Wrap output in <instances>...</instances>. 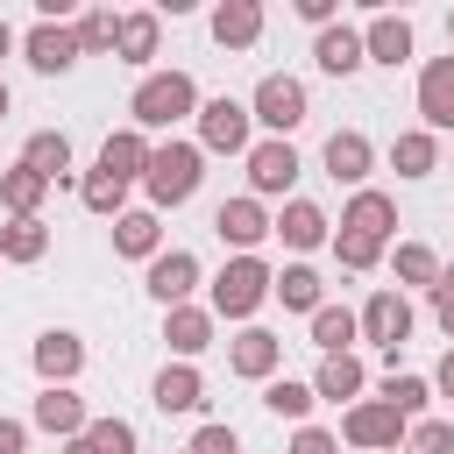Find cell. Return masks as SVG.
I'll return each instance as SVG.
<instances>
[{"instance_id":"obj_3","label":"cell","mask_w":454,"mask_h":454,"mask_svg":"<svg viewBox=\"0 0 454 454\" xmlns=\"http://www.w3.org/2000/svg\"><path fill=\"white\" fill-rule=\"evenodd\" d=\"M270 284H277V270L262 262V255H227V270L213 277V319H248L262 298H270Z\"/></svg>"},{"instance_id":"obj_8","label":"cell","mask_w":454,"mask_h":454,"mask_svg":"<svg viewBox=\"0 0 454 454\" xmlns=\"http://www.w3.org/2000/svg\"><path fill=\"white\" fill-rule=\"evenodd\" d=\"M340 440H348V447H362V454H383V447H404V419H397L383 397H362V404H348Z\"/></svg>"},{"instance_id":"obj_5","label":"cell","mask_w":454,"mask_h":454,"mask_svg":"<svg viewBox=\"0 0 454 454\" xmlns=\"http://www.w3.org/2000/svg\"><path fill=\"white\" fill-rule=\"evenodd\" d=\"M199 149H206V156H248V149H255V114H248L241 99H227V92L206 99V106H199Z\"/></svg>"},{"instance_id":"obj_21","label":"cell","mask_w":454,"mask_h":454,"mask_svg":"<svg viewBox=\"0 0 454 454\" xmlns=\"http://www.w3.org/2000/svg\"><path fill=\"white\" fill-rule=\"evenodd\" d=\"M21 163L57 192V184H71V135L64 128H35L28 142H21Z\"/></svg>"},{"instance_id":"obj_23","label":"cell","mask_w":454,"mask_h":454,"mask_svg":"<svg viewBox=\"0 0 454 454\" xmlns=\"http://www.w3.org/2000/svg\"><path fill=\"white\" fill-rule=\"evenodd\" d=\"M326 234H333V220H326V213H319L312 199H284V213H277V241H284V248L312 255V248H319Z\"/></svg>"},{"instance_id":"obj_30","label":"cell","mask_w":454,"mask_h":454,"mask_svg":"<svg viewBox=\"0 0 454 454\" xmlns=\"http://www.w3.org/2000/svg\"><path fill=\"white\" fill-rule=\"evenodd\" d=\"M43 199H50V184H43L28 163H7V170H0V206H7L14 220H43Z\"/></svg>"},{"instance_id":"obj_26","label":"cell","mask_w":454,"mask_h":454,"mask_svg":"<svg viewBox=\"0 0 454 454\" xmlns=\"http://www.w3.org/2000/svg\"><path fill=\"white\" fill-rule=\"evenodd\" d=\"M213 43L220 50H255L262 43V7L255 0H220L213 7Z\"/></svg>"},{"instance_id":"obj_2","label":"cell","mask_w":454,"mask_h":454,"mask_svg":"<svg viewBox=\"0 0 454 454\" xmlns=\"http://www.w3.org/2000/svg\"><path fill=\"white\" fill-rule=\"evenodd\" d=\"M199 177H206V149L199 142H156V156H149V177H142V192H149V213H163V206H184L192 192H199Z\"/></svg>"},{"instance_id":"obj_27","label":"cell","mask_w":454,"mask_h":454,"mask_svg":"<svg viewBox=\"0 0 454 454\" xmlns=\"http://www.w3.org/2000/svg\"><path fill=\"white\" fill-rule=\"evenodd\" d=\"M156 43H163V14H121V64L128 71H142L149 78V64H156Z\"/></svg>"},{"instance_id":"obj_35","label":"cell","mask_w":454,"mask_h":454,"mask_svg":"<svg viewBox=\"0 0 454 454\" xmlns=\"http://www.w3.org/2000/svg\"><path fill=\"white\" fill-rule=\"evenodd\" d=\"M43 255H50V227H43V220H7V227H0V262H21V270H28V262H43Z\"/></svg>"},{"instance_id":"obj_47","label":"cell","mask_w":454,"mask_h":454,"mask_svg":"<svg viewBox=\"0 0 454 454\" xmlns=\"http://www.w3.org/2000/svg\"><path fill=\"white\" fill-rule=\"evenodd\" d=\"M433 390H440V397H454V348L440 355V369H433Z\"/></svg>"},{"instance_id":"obj_46","label":"cell","mask_w":454,"mask_h":454,"mask_svg":"<svg viewBox=\"0 0 454 454\" xmlns=\"http://www.w3.org/2000/svg\"><path fill=\"white\" fill-rule=\"evenodd\" d=\"M28 447V426L21 419H0V454H21Z\"/></svg>"},{"instance_id":"obj_13","label":"cell","mask_w":454,"mask_h":454,"mask_svg":"<svg viewBox=\"0 0 454 454\" xmlns=\"http://www.w3.org/2000/svg\"><path fill=\"white\" fill-rule=\"evenodd\" d=\"M227 369L248 376V383H270V376L284 369V340H277L270 326H241V333L227 340Z\"/></svg>"},{"instance_id":"obj_34","label":"cell","mask_w":454,"mask_h":454,"mask_svg":"<svg viewBox=\"0 0 454 454\" xmlns=\"http://www.w3.org/2000/svg\"><path fill=\"white\" fill-rule=\"evenodd\" d=\"M383 404H390L404 426H419V419H426V404H433V383H426V376H404V369H390V376H383Z\"/></svg>"},{"instance_id":"obj_48","label":"cell","mask_w":454,"mask_h":454,"mask_svg":"<svg viewBox=\"0 0 454 454\" xmlns=\"http://www.w3.org/2000/svg\"><path fill=\"white\" fill-rule=\"evenodd\" d=\"M7 50H14V28H7V21H0V57H7Z\"/></svg>"},{"instance_id":"obj_40","label":"cell","mask_w":454,"mask_h":454,"mask_svg":"<svg viewBox=\"0 0 454 454\" xmlns=\"http://www.w3.org/2000/svg\"><path fill=\"white\" fill-rule=\"evenodd\" d=\"M85 440H92V454H135V426H128V419H114V411H106V419H92V426H85Z\"/></svg>"},{"instance_id":"obj_51","label":"cell","mask_w":454,"mask_h":454,"mask_svg":"<svg viewBox=\"0 0 454 454\" xmlns=\"http://www.w3.org/2000/svg\"><path fill=\"white\" fill-rule=\"evenodd\" d=\"M447 43H454V14H447Z\"/></svg>"},{"instance_id":"obj_11","label":"cell","mask_w":454,"mask_h":454,"mask_svg":"<svg viewBox=\"0 0 454 454\" xmlns=\"http://www.w3.org/2000/svg\"><path fill=\"white\" fill-rule=\"evenodd\" d=\"M149 156H156V142H149L142 128H114V135L99 142V163H92V170H106L114 184H142V177H149Z\"/></svg>"},{"instance_id":"obj_17","label":"cell","mask_w":454,"mask_h":454,"mask_svg":"<svg viewBox=\"0 0 454 454\" xmlns=\"http://www.w3.org/2000/svg\"><path fill=\"white\" fill-rule=\"evenodd\" d=\"M213 326H220L213 305H170V312H163V340H170L177 362H199V355L213 348Z\"/></svg>"},{"instance_id":"obj_16","label":"cell","mask_w":454,"mask_h":454,"mask_svg":"<svg viewBox=\"0 0 454 454\" xmlns=\"http://www.w3.org/2000/svg\"><path fill=\"white\" fill-rule=\"evenodd\" d=\"M419 121H426V135H447L454 128V50L419 71Z\"/></svg>"},{"instance_id":"obj_6","label":"cell","mask_w":454,"mask_h":454,"mask_svg":"<svg viewBox=\"0 0 454 454\" xmlns=\"http://www.w3.org/2000/svg\"><path fill=\"white\" fill-rule=\"evenodd\" d=\"M213 234L234 248V255H255L270 234H277V213H262V199H220V213H213Z\"/></svg>"},{"instance_id":"obj_38","label":"cell","mask_w":454,"mask_h":454,"mask_svg":"<svg viewBox=\"0 0 454 454\" xmlns=\"http://www.w3.org/2000/svg\"><path fill=\"white\" fill-rule=\"evenodd\" d=\"M390 270H397V284H440V255L426 248V241H397V255H390Z\"/></svg>"},{"instance_id":"obj_33","label":"cell","mask_w":454,"mask_h":454,"mask_svg":"<svg viewBox=\"0 0 454 454\" xmlns=\"http://www.w3.org/2000/svg\"><path fill=\"white\" fill-rule=\"evenodd\" d=\"M262 404H270L277 419L305 426V419H312V404H319V390H312V383H298V376H270V383H262Z\"/></svg>"},{"instance_id":"obj_28","label":"cell","mask_w":454,"mask_h":454,"mask_svg":"<svg viewBox=\"0 0 454 454\" xmlns=\"http://www.w3.org/2000/svg\"><path fill=\"white\" fill-rule=\"evenodd\" d=\"M362 50H369V64H404L411 57V21L404 14H369V28H362Z\"/></svg>"},{"instance_id":"obj_10","label":"cell","mask_w":454,"mask_h":454,"mask_svg":"<svg viewBox=\"0 0 454 454\" xmlns=\"http://www.w3.org/2000/svg\"><path fill=\"white\" fill-rule=\"evenodd\" d=\"M298 170H305V163H298V149L262 135V142L248 149V199H277V192H291V184H298Z\"/></svg>"},{"instance_id":"obj_31","label":"cell","mask_w":454,"mask_h":454,"mask_svg":"<svg viewBox=\"0 0 454 454\" xmlns=\"http://www.w3.org/2000/svg\"><path fill=\"white\" fill-rule=\"evenodd\" d=\"M355 340H362V312H348V305H319L312 312V348L319 355H355Z\"/></svg>"},{"instance_id":"obj_50","label":"cell","mask_w":454,"mask_h":454,"mask_svg":"<svg viewBox=\"0 0 454 454\" xmlns=\"http://www.w3.org/2000/svg\"><path fill=\"white\" fill-rule=\"evenodd\" d=\"M440 284H447V291H454V270H440Z\"/></svg>"},{"instance_id":"obj_18","label":"cell","mask_w":454,"mask_h":454,"mask_svg":"<svg viewBox=\"0 0 454 454\" xmlns=\"http://www.w3.org/2000/svg\"><path fill=\"white\" fill-rule=\"evenodd\" d=\"M28 362H35V376H43V383H71V376L85 369V340H78L71 326H50V333H35Z\"/></svg>"},{"instance_id":"obj_36","label":"cell","mask_w":454,"mask_h":454,"mask_svg":"<svg viewBox=\"0 0 454 454\" xmlns=\"http://www.w3.org/2000/svg\"><path fill=\"white\" fill-rule=\"evenodd\" d=\"M78 199H85V213H99V220H121V213H128V184H114L106 170H85V177H78Z\"/></svg>"},{"instance_id":"obj_4","label":"cell","mask_w":454,"mask_h":454,"mask_svg":"<svg viewBox=\"0 0 454 454\" xmlns=\"http://www.w3.org/2000/svg\"><path fill=\"white\" fill-rule=\"evenodd\" d=\"M248 114H255V128H270V142H291V128H305L312 99H305V85H298L291 71H270V78L255 85Z\"/></svg>"},{"instance_id":"obj_39","label":"cell","mask_w":454,"mask_h":454,"mask_svg":"<svg viewBox=\"0 0 454 454\" xmlns=\"http://www.w3.org/2000/svg\"><path fill=\"white\" fill-rule=\"evenodd\" d=\"M397 454H454V426L447 419H419V426H404Z\"/></svg>"},{"instance_id":"obj_24","label":"cell","mask_w":454,"mask_h":454,"mask_svg":"<svg viewBox=\"0 0 454 454\" xmlns=\"http://www.w3.org/2000/svg\"><path fill=\"white\" fill-rule=\"evenodd\" d=\"M114 255H128V262H156V255H163V227H156L149 206H128V213L114 220Z\"/></svg>"},{"instance_id":"obj_22","label":"cell","mask_w":454,"mask_h":454,"mask_svg":"<svg viewBox=\"0 0 454 454\" xmlns=\"http://www.w3.org/2000/svg\"><path fill=\"white\" fill-rule=\"evenodd\" d=\"M149 397H156L163 419H170V411H199V404H206V376H199L192 362H163L156 383H149Z\"/></svg>"},{"instance_id":"obj_41","label":"cell","mask_w":454,"mask_h":454,"mask_svg":"<svg viewBox=\"0 0 454 454\" xmlns=\"http://www.w3.org/2000/svg\"><path fill=\"white\" fill-rule=\"evenodd\" d=\"M333 255H340V270H376V262H383V241H362V234H333Z\"/></svg>"},{"instance_id":"obj_7","label":"cell","mask_w":454,"mask_h":454,"mask_svg":"<svg viewBox=\"0 0 454 454\" xmlns=\"http://www.w3.org/2000/svg\"><path fill=\"white\" fill-rule=\"evenodd\" d=\"M21 57H28V71H43V78L71 71V64L85 57V43H78V21H35V28L21 35Z\"/></svg>"},{"instance_id":"obj_12","label":"cell","mask_w":454,"mask_h":454,"mask_svg":"<svg viewBox=\"0 0 454 454\" xmlns=\"http://www.w3.org/2000/svg\"><path fill=\"white\" fill-rule=\"evenodd\" d=\"M319 163H326V177L333 184H369V170H376V149H369V135L362 128H333L326 135V149H319Z\"/></svg>"},{"instance_id":"obj_42","label":"cell","mask_w":454,"mask_h":454,"mask_svg":"<svg viewBox=\"0 0 454 454\" xmlns=\"http://www.w3.org/2000/svg\"><path fill=\"white\" fill-rule=\"evenodd\" d=\"M184 454H241V440H234V426H199L184 440Z\"/></svg>"},{"instance_id":"obj_44","label":"cell","mask_w":454,"mask_h":454,"mask_svg":"<svg viewBox=\"0 0 454 454\" xmlns=\"http://www.w3.org/2000/svg\"><path fill=\"white\" fill-rule=\"evenodd\" d=\"M433 319H440V333L454 340V291H447V284H433Z\"/></svg>"},{"instance_id":"obj_14","label":"cell","mask_w":454,"mask_h":454,"mask_svg":"<svg viewBox=\"0 0 454 454\" xmlns=\"http://www.w3.org/2000/svg\"><path fill=\"white\" fill-rule=\"evenodd\" d=\"M28 426H35V433H57V440H78V433L92 426V411H85V397H78L71 383H43V397H35Z\"/></svg>"},{"instance_id":"obj_45","label":"cell","mask_w":454,"mask_h":454,"mask_svg":"<svg viewBox=\"0 0 454 454\" xmlns=\"http://www.w3.org/2000/svg\"><path fill=\"white\" fill-rule=\"evenodd\" d=\"M333 7H340V0H298V14H305L312 28H333Z\"/></svg>"},{"instance_id":"obj_49","label":"cell","mask_w":454,"mask_h":454,"mask_svg":"<svg viewBox=\"0 0 454 454\" xmlns=\"http://www.w3.org/2000/svg\"><path fill=\"white\" fill-rule=\"evenodd\" d=\"M7 106H14V99H7V78H0V121H7Z\"/></svg>"},{"instance_id":"obj_25","label":"cell","mask_w":454,"mask_h":454,"mask_svg":"<svg viewBox=\"0 0 454 454\" xmlns=\"http://www.w3.org/2000/svg\"><path fill=\"white\" fill-rule=\"evenodd\" d=\"M362 383H369L362 355H319V369H312V390L326 404H362Z\"/></svg>"},{"instance_id":"obj_37","label":"cell","mask_w":454,"mask_h":454,"mask_svg":"<svg viewBox=\"0 0 454 454\" xmlns=\"http://www.w3.org/2000/svg\"><path fill=\"white\" fill-rule=\"evenodd\" d=\"M78 43H85V57H114V50H121V14H114V7L78 14Z\"/></svg>"},{"instance_id":"obj_20","label":"cell","mask_w":454,"mask_h":454,"mask_svg":"<svg viewBox=\"0 0 454 454\" xmlns=\"http://www.w3.org/2000/svg\"><path fill=\"white\" fill-rule=\"evenodd\" d=\"M390 227H397V206H390V192H376V184H362V192L340 206V234H362V241H390Z\"/></svg>"},{"instance_id":"obj_32","label":"cell","mask_w":454,"mask_h":454,"mask_svg":"<svg viewBox=\"0 0 454 454\" xmlns=\"http://www.w3.org/2000/svg\"><path fill=\"white\" fill-rule=\"evenodd\" d=\"M390 170H397V177H433V170H440V135L404 128V135L390 142Z\"/></svg>"},{"instance_id":"obj_9","label":"cell","mask_w":454,"mask_h":454,"mask_svg":"<svg viewBox=\"0 0 454 454\" xmlns=\"http://www.w3.org/2000/svg\"><path fill=\"white\" fill-rule=\"evenodd\" d=\"M362 340H376V348L390 355V369H397V348L411 340V305H404V291H369V305H362Z\"/></svg>"},{"instance_id":"obj_15","label":"cell","mask_w":454,"mask_h":454,"mask_svg":"<svg viewBox=\"0 0 454 454\" xmlns=\"http://www.w3.org/2000/svg\"><path fill=\"white\" fill-rule=\"evenodd\" d=\"M192 291H199V255L192 248H163L149 262V298L170 312V305H192Z\"/></svg>"},{"instance_id":"obj_29","label":"cell","mask_w":454,"mask_h":454,"mask_svg":"<svg viewBox=\"0 0 454 454\" xmlns=\"http://www.w3.org/2000/svg\"><path fill=\"white\" fill-rule=\"evenodd\" d=\"M270 298H277L284 312H319V305H326V284H319L312 262H284L277 284H270Z\"/></svg>"},{"instance_id":"obj_1","label":"cell","mask_w":454,"mask_h":454,"mask_svg":"<svg viewBox=\"0 0 454 454\" xmlns=\"http://www.w3.org/2000/svg\"><path fill=\"white\" fill-rule=\"evenodd\" d=\"M199 85H192V71H149V78H135V92H128V114H135V128L149 135V128H177V121H199Z\"/></svg>"},{"instance_id":"obj_19","label":"cell","mask_w":454,"mask_h":454,"mask_svg":"<svg viewBox=\"0 0 454 454\" xmlns=\"http://www.w3.org/2000/svg\"><path fill=\"white\" fill-rule=\"evenodd\" d=\"M312 64H319L326 78H355V71L369 64V50H362V28H348V21L319 28V35H312Z\"/></svg>"},{"instance_id":"obj_43","label":"cell","mask_w":454,"mask_h":454,"mask_svg":"<svg viewBox=\"0 0 454 454\" xmlns=\"http://www.w3.org/2000/svg\"><path fill=\"white\" fill-rule=\"evenodd\" d=\"M291 454H340V433H326V426H298V433H291Z\"/></svg>"},{"instance_id":"obj_52","label":"cell","mask_w":454,"mask_h":454,"mask_svg":"<svg viewBox=\"0 0 454 454\" xmlns=\"http://www.w3.org/2000/svg\"><path fill=\"white\" fill-rule=\"evenodd\" d=\"M177 454H184V447H177Z\"/></svg>"}]
</instances>
